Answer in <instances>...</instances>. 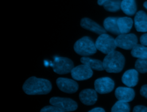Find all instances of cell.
Here are the masks:
<instances>
[{
  "label": "cell",
  "mask_w": 147,
  "mask_h": 112,
  "mask_svg": "<svg viewBox=\"0 0 147 112\" xmlns=\"http://www.w3.org/2000/svg\"><path fill=\"white\" fill-rule=\"evenodd\" d=\"M22 89L28 95H44L51 91L52 84L47 79L32 76L25 82Z\"/></svg>",
  "instance_id": "6da1fadb"
},
{
  "label": "cell",
  "mask_w": 147,
  "mask_h": 112,
  "mask_svg": "<svg viewBox=\"0 0 147 112\" xmlns=\"http://www.w3.org/2000/svg\"><path fill=\"white\" fill-rule=\"evenodd\" d=\"M125 59L123 55L118 51H113L107 54L103 60L105 70L109 73H118L124 67Z\"/></svg>",
  "instance_id": "7a4b0ae2"
},
{
  "label": "cell",
  "mask_w": 147,
  "mask_h": 112,
  "mask_svg": "<svg viewBox=\"0 0 147 112\" xmlns=\"http://www.w3.org/2000/svg\"><path fill=\"white\" fill-rule=\"evenodd\" d=\"M74 51L76 53L83 56L92 55L96 52L95 44L91 38L84 36L79 39L74 44Z\"/></svg>",
  "instance_id": "3957f363"
},
{
  "label": "cell",
  "mask_w": 147,
  "mask_h": 112,
  "mask_svg": "<svg viewBox=\"0 0 147 112\" xmlns=\"http://www.w3.org/2000/svg\"><path fill=\"white\" fill-rule=\"evenodd\" d=\"M95 44L96 49L106 55L115 51L117 48L115 39L106 33L100 34Z\"/></svg>",
  "instance_id": "277c9868"
},
{
  "label": "cell",
  "mask_w": 147,
  "mask_h": 112,
  "mask_svg": "<svg viewBox=\"0 0 147 112\" xmlns=\"http://www.w3.org/2000/svg\"><path fill=\"white\" fill-rule=\"evenodd\" d=\"M51 65L53 71L60 75L71 72L72 69L74 67L72 61L67 57H56Z\"/></svg>",
  "instance_id": "5b68a950"
},
{
  "label": "cell",
  "mask_w": 147,
  "mask_h": 112,
  "mask_svg": "<svg viewBox=\"0 0 147 112\" xmlns=\"http://www.w3.org/2000/svg\"><path fill=\"white\" fill-rule=\"evenodd\" d=\"M49 103L60 109L63 112L75 111L78 108L77 103L74 100L62 97H52L49 100Z\"/></svg>",
  "instance_id": "8992f818"
},
{
  "label": "cell",
  "mask_w": 147,
  "mask_h": 112,
  "mask_svg": "<svg viewBox=\"0 0 147 112\" xmlns=\"http://www.w3.org/2000/svg\"><path fill=\"white\" fill-rule=\"evenodd\" d=\"M117 47L124 49H131L138 42L137 36L133 33L120 34L115 39Z\"/></svg>",
  "instance_id": "52a82bcc"
},
{
  "label": "cell",
  "mask_w": 147,
  "mask_h": 112,
  "mask_svg": "<svg viewBox=\"0 0 147 112\" xmlns=\"http://www.w3.org/2000/svg\"><path fill=\"white\" fill-rule=\"evenodd\" d=\"M114 82L109 77L98 78L94 82L95 90L100 94H105L111 92L114 88Z\"/></svg>",
  "instance_id": "ba28073f"
},
{
  "label": "cell",
  "mask_w": 147,
  "mask_h": 112,
  "mask_svg": "<svg viewBox=\"0 0 147 112\" xmlns=\"http://www.w3.org/2000/svg\"><path fill=\"white\" fill-rule=\"evenodd\" d=\"M71 74L74 79L81 81L90 78L93 75V72L90 67L83 64L74 67L71 71Z\"/></svg>",
  "instance_id": "9c48e42d"
},
{
  "label": "cell",
  "mask_w": 147,
  "mask_h": 112,
  "mask_svg": "<svg viewBox=\"0 0 147 112\" xmlns=\"http://www.w3.org/2000/svg\"><path fill=\"white\" fill-rule=\"evenodd\" d=\"M56 84L61 91L68 94L76 92L79 86L77 82L72 79L65 78H59L56 80Z\"/></svg>",
  "instance_id": "30bf717a"
},
{
  "label": "cell",
  "mask_w": 147,
  "mask_h": 112,
  "mask_svg": "<svg viewBox=\"0 0 147 112\" xmlns=\"http://www.w3.org/2000/svg\"><path fill=\"white\" fill-rule=\"evenodd\" d=\"M95 90L87 88L82 90L79 93V99L85 105H92L95 104L98 99V95Z\"/></svg>",
  "instance_id": "8fae6325"
},
{
  "label": "cell",
  "mask_w": 147,
  "mask_h": 112,
  "mask_svg": "<svg viewBox=\"0 0 147 112\" xmlns=\"http://www.w3.org/2000/svg\"><path fill=\"white\" fill-rule=\"evenodd\" d=\"M115 96L118 100L129 102L134 99L135 92L130 87H119L115 91Z\"/></svg>",
  "instance_id": "7c38bea8"
},
{
  "label": "cell",
  "mask_w": 147,
  "mask_h": 112,
  "mask_svg": "<svg viewBox=\"0 0 147 112\" xmlns=\"http://www.w3.org/2000/svg\"><path fill=\"white\" fill-rule=\"evenodd\" d=\"M80 25L83 28L98 34H102L106 32V30L105 28L88 18H82L80 21Z\"/></svg>",
  "instance_id": "4fadbf2b"
},
{
  "label": "cell",
  "mask_w": 147,
  "mask_h": 112,
  "mask_svg": "<svg viewBox=\"0 0 147 112\" xmlns=\"http://www.w3.org/2000/svg\"><path fill=\"white\" fill-rule=\"evenodd\" d=\"M138 81V73L136 69H131L126 71L122 76V83L127 87H134Z\"/></svg>",
  "instance_id": "5bb4252c"
},
{
  "label": "cell",
  "mask_w": 147,
  "mask_h": 112,
  "mask_svg": "<svg viewBox=\"0 0 147 112\" xmlns=\"http://www.w3.org/2000/svg\"><path fill=\"white\" fill-rule=\"evenodd\" d=\"M134 26L138 32H147V14L142 10L136 13L134 17Z\"/></svg>",
  "instance_id": "9a60e30c"
},
{
  "label": "cell",
  "mask_w": 147,
  "mask_h": 112,
  "mask_svg": "<svg viewBox=\"0 0 147 112\" xmlns=\"http://www.w3.org/2000/svg\"><path fill=\"white\" fill-rule=\"evenodd\" d=\"M117 17H107L106 18L103 22V26L104 28L106 30V31H108L113 34L119 35L121 34V32L119 31L117 20Z\"/></svg>",
  "instance_id": "2e32d148"
},
{
  "label": "cell",
  "mask_w": 147,
  "mask_h": 112,
  "mask_svg": "<svg viewBox=\"0 0 147 112\" xmlns=\"http://www.w3.org/2000/svg\"><path fill=\"white\" fill-rule=\"evenodd\" d=\"M118 26L121 34L127 33L132 28L133 21L130 17H119L117 20Z\"/></svg>",
  "instance_id": "e0dca14e"
},
{
  "label": "cell",
  "mask_w": 147,
  "mask_h": 112,
  "mask_svg": "<svg viewBox=\"0 0 147 112\" xmlns=\"http://www.w3.org/2000/svg\"><path fill=\"white\" fill-rule=\"evenodd\" d=\"M80 61L82 64L88 66L92 69L97 71H103L105 69L103 65V61H101L100 60L83 56L80 59Z\"/></svg>",
  "instance_id": "ac0fdd59"
},
{
  "label": "cell",
  "mask_w": 147,
  "mask_h": 112,
  "mask_svg": "<svg viewBox=\"0 0 147 112\" xmlns=\"http://www.w3.org/2000/svg\"><path fill=\"white\" fill-rule=\"evenodd\" d=\"M121 9L127 16L134 15L137 10L135 0H122L121 1Z\"/></svg>",
  "instance_id": "d6986e66"
},
{
  "label": "cell",
  "mask_w": 147,
  "mask_h": 112,
  "mask_svg": "<svg viewBox=\"0 0 147 112\" xmlns=\"http://www.w3.org/2000/svg\"><path fill=\"white\" fill-rule=\"evenodd\" d=\"M132 56L136 58H147V47L142 44H136L131 51Z\"/></svg>",
  "instance_id": "ffe728a7"
},
{
  "label": "cell",
  "mask_w": 147,
  "mask_h": 112,
  "mask_svg": "<svg viewBox=\"0 0 147 112\" xmlns=\"http://www.w3.org/2000/svg\"><path fill=\"white\" fill-rule=\"evenodd\" d=\"M121 0H108L103 5L104 9L110 12H116L121 9Z\"/></svg>",
  "instance_id": "44dd1931"
},
{
  "label": "cell",
  "mask_w": 147,
  "mask_h": 112,
  "mask_svg": "<svg viewBox=\"0 0 147 112\" xmlns=\"http://www.w3.org/2000/svg\"><path fill=\"white\" fill-rule=\"evenodd\" d=\"M111 110L113 112H129L130 106L127 102L118 100L113 105Z\"/></svg>",
  "instance_id": "7402d4cb"
},
{
  "label": "cell",
  "mask_w": 147,
  "mask_h": 112,
  "mask_svg": "<svg viewBox=\"0 0 147 112\" xmlns=\"http://www.w3.org/2000/svg\"><path fill=\"white\" fill-rule=\"evenodd\" d=\"M135 68L140 73L147 72V58H138L135 63Z\"/></svg>",
  "instance_id": "603a6c76"
},
{
  "label": "cell",
  "mask_w": 147,
  "mask_h": 112,
  "mask_svg": "<svg viewBox=\"0 0 147 112\" xmlns=\"http://www.w3.org/2000/svg\"><path fill=\"white\" fill-rule=\"evenodd\" d=\"M41 112H63L60 109L59 107L52 105V106H46L44 107L40 110Z\"/></svg>",
  "instance_id": "cb8c5ba5"
},
{
  "label": "cell",
  "mask_w": 147,
  "mask_h": 112,
  "mask_svg": "<svg viewBox=\"0 0 147 112\" xmlns=\"http://www.w3.org/2000/svg\"><path fill=\"white\" fill-rule=\"evenodd\" d=\"M133 111L134 112H147V107L142 105H138L134 107Z\"/></svg>",
  "instance_id": "d4e9b609"
},
{
  "label": "cell",
  "mask_w": 147,
  "mask_h": 112,
  "mask_svg": "<svg viewBox=\"0 0 147 112\" xmlns=\"http://www.w3.org/2000/svg\"><path fill=\"white\" fill-rule=\"evenodd\" d=\"M140 94L147 99V84L144 85L140 89Z\"/></svg>",
  "instance_id": "484cf974"
},
{
  "label": "cell",
  "mask_w": 147,
  "mask_h": 112,
  "mask_svg": "<svg viewBox=\"0 0 147 112\" xmlns=\"http://www.w3.org/2000/svg\"><path fill=\"white\" fill-rule=\"evenodd\" d=\"M140 43L141 44L147 46V33L142 34L140 37Z\"/></svg>",
  "instance_id": "4316f807"
},
{
  "label": "cell",
  "mask_w": 147,
  "mask_h": 112,
  "mask_svg": "<svg viewBox=\"0 0 147 112\" xmlns=\"http://www.w3.org/2000/svg\"><path fill=\"white\" fill-rule=\"evenodd\" d=\"M105 110L101 107H95L89 111V112H105Z\"/></svg>",
  "instance_id": "83f0119b"
},
{
  "label": "cell",
  "mask_w": 147,
  "mask_h": 112,
  "mask_svg": "<svg viewBox=\"0 0 147 112\" xmlns=\"http://www.w3.org/2000/svg\"><path fill=\"white\" fill-rule=\"evenodd\" d=\"M108 0H98V4L99 5H103Z\"/></svg>",
  "instance_id": "f1b7e54d"
},
{
  "label": "cell",
  "mask_w": 147,
  "mask_h": 112,
  "mask_svg": "<svg viewBox=\"0 0 147 112\" xmlns=\"http://www.w3.org/2000/svg\"><path fill=\"white\" fill-rule=\"evenodd\" d=\"M144 6L147 9V1H146L144 3Z\"/></svg>",
  "instance_id": "f546056e"
}]
</instances>
